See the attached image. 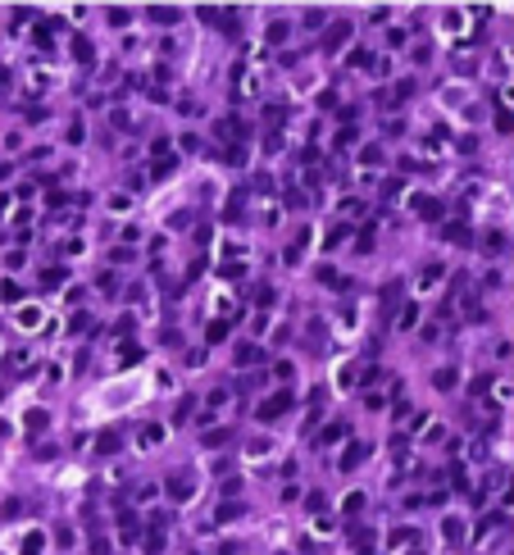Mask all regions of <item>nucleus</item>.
Listing matches in <instances>:
<instances>
[{"label":"nucleus","mask_w":514,"mask_h":555,"mask_svg":"<svg viewBox=\"0 0 514 555\" xmlns=\"http://www.w3.org/2000/svg\"><path fill=\"white\" fill-rule=\"evenodd\" d=\"M287 405H292V396H287V392H283V396H269V401L260 405V419H274V414H283Z\"/></svg>","instance_id":"obj_1"},{"label":"nucleus","mask_w":514,"mask_h":555,"mask_svg":"<svg viewBox=\"0 0 514 555\" xmlns=\"http://www.w3.org/2000/svg\"><path fill=\"white\" fill-rule=\"evenodd\" d=\"M169 491H173L178 501H187L191 496V478H169Z\"/></svg>","instance_id":"obj_2"},{"label":"nucleus","mask_w":514,"mask_h":555,"mask_svg":"<svg viewBox=\"0 0 514 555\" xmlns=\"http://www.w3.org/2000/svg\"><path fill=\"white\" fill-rule=\"evenodd\" d=\"M360 460H364V446H350V451H346V460H341V469H355Z\"/></svg>","instance_id":"obj_3"},{"label":"nucleus","mask_w":514,"mask_h":555,"mask_svg":"<svg viewBox=\"0 0 514 555\" xmlns=\"http://www.w3.org/2000/svg\"><path fill=\"white\" fill-rule=\"evenodd\" d=\"M28 428H32V433H41V428H46V414L32 410V414H28Z\"/></svg>","instance_id":"obj_4"},{"label":"nucleus","mask_w":514,"mask_h":555,"mask_svg":"<svg viewBox=\"0 0 514 555\" xmlns=\"http://www.w3.org/2000/svg\"><path fill=\"white\" fill-rule=\"evenodd\" d=\"M0 214H5V196H0Z\"/></svg>","instance_id":"obj_5"}]
</instances>
